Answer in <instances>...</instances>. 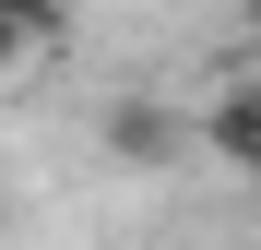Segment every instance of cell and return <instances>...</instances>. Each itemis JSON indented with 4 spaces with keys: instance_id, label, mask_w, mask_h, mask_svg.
<instances>
[{
    "instance_id": "7a4b0ae2",
    "label": "cell",
    "mask_w": 261,
    "mask_h": 250,
    "mask_svg": "<svg viewBox=\"0 0 261 250\" xmlns=\"http://www.w3.org/2000/svg\"><path fill=\"white\" fill-rule=\"evenodd\" d=\"M178 143H190V131H178V119H166L154 96H130V107H107V155H119V167H166Z\"/></svg>"
},
{
    "instance_id": "277c9868",
    "label": "cell",
    "mask_w": 261,
    "mask_h": 250,
    "mask_svg": "<svg viewBox=\"0 0 261 250\" xmlns=\"http://www.w3.org/2000/svg\"><path fill=\"white\" fill-rule=\"evenodd\" d=\"M24 72H36V48H24V36H12V24H0V96H12V83H24Z\"/></svg>"
},
{
    "instance_id": "5b68a950",
    "label": "cell",
    "mask_w": 261,
    "mask_h": 250,
    "mask_svg": "<svg viewBox=\"0 0 261 250\" xmlns=\"http://www.w3.org/2000/svg\"><path fill=\"white\" fill-rule=\"evenodd\" d=\"M249 191H261V167H249Z\"/></svg>"
},
{
    "instance_id": "3957f363",
    "label": "cell",
    "mask_w": 261,
    "mask_h": 250,
    "mask_svg": "<svg viewBox=\"0 0 261 250\" xmlns=\"http://www.w3.org/2000/svg\"><path fill=\"white\" fill-rule=\"evenodd\" d=\"M0 24H12V36H24L36 60H48L60 36H71V0H0Z\"/></svg>"
},
{
    "instance_id": "6da1fadb",
    "label": "cell",
    "mask_w": 261,
    "mask_h": 250,
    "mask_svg": "<svg viewBox=\"0 0 261 250\" xmlns=\"http://www.w3.org/2000/svg\"><path fill=\"white\" fill-rule=\"evenodd\" d=\"M202 143H214V155H226V167H238V179H249V167H261V60H249V72L226 83V96H214V107H202Z\"/></svg>"
}]
</instances>
